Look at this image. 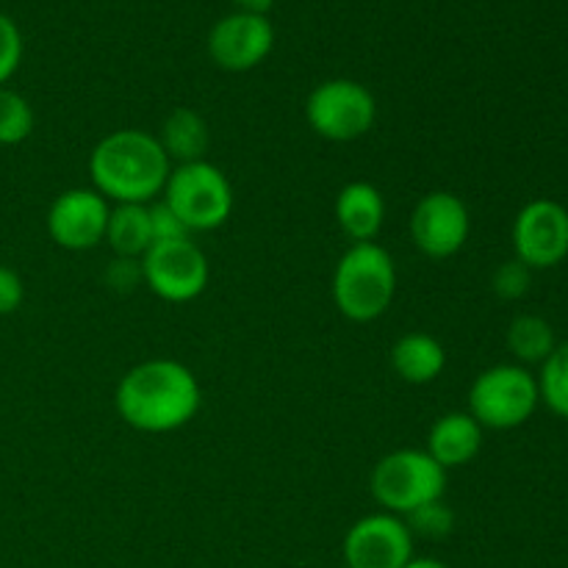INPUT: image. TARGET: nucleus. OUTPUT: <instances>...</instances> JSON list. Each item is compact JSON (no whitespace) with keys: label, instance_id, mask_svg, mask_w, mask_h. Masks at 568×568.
I'll use <instances>...</instances> for the list:
<instances>
[{"label":"nucleus","instance_id":"f257e3e1","mask_svg":"<svg viewBox=\"0 0 568 568\" xmlns=\"http://www.w3.org/2000/svg\"><path fill=\"white\" fill-rule=\"evenodd\" d=\"M203 392L186 364L150 358L128 369L114 392V408L128 427L150 436L175 433L197 416Z\"/></svg>","mask_w":568,"mask_h":568},{"label":"nucleus","instance_id":"f03ea898","mask_svg":"<svg viewBox=\"0 0 568 568\" xmlns=\"http://www.w3.org/2000/svg\"><path fill=\"white\" fill-rule=\"evenodd\" d=\"M172 161L153 133L142 128H120L100 139L89 153V175L94 192L111 205L153 203L166 186Z\"/></svg>","mask_w":568,"mask_h":568},{"label":"nucleus","instance_id":"7ed1b4c3","mask_svg":"<svg viewBox=\"0 0 568 568\" xmlns=\"http://www.w3.org/2000/svg\"><path fill=\"white\" fill-rule=\"evenodd\" d=\"M397 294V266L377 242L349 244L333 272V303L349 322H375L392 308Z\"/></svg>","mask_w":568,"mask_h":568},{"label":"nucleus","instance_id":"20e7f679","mask_svg":"<svg viewBox=\"0 0 568 568\" xmlns=\"http://www.w3.org/2000/svg\"><path fill=\"white\" fill-rule=\"evenodd\" d=\"M369 491L386 514L403 519L422 505L444 499L447 471L425 449H394L383 455L372 469Z\"/></svg>","mask_w":568,"mask_h":568},{"label":"nucleus","instance_id":"39448f33","mask_svg":"<svg viewBox=\"0 0 568 568\" xmlns=\"http://www.w3.org/2000/svg\"><path fill=\"white\" fill-rule=\"evenodd\" d=\"M161 200L175 211L189 233H209L225 225L233 214V186L211 161L172 166Z\"/></svg>","mask_w":568,"mask_h":568},{"label":"nucleus","instance_id":"423d86ee","mask_svg":"<svg viewBox=\"0 0 568 568\" xmlns=\"http://www.w3.org/2000/svg\"><path fill=\"white\" fill-rule=\"evenodd\" d=\"M536 375L521 364H497L480 372L469 388V416L483 430H516L536 414Z\"/></svg>","mask_w":568,"mask_h":568},{"label":"nucleus","instance_id":"0eeeda50","mask_svg":"<svg viewBox=\"0 0 568 568\" xmlns=\"http://www.w3.org/2000/svg\"><path fill=\"white\" fill-rule=\"evenodd\" d=\"M377 100L364 83L331 78L305 98V122L327 142H355L375 128Z\"/></svg>","mask_w":568,"mask_h":568},{"label":"nucleus","instance_id":"6e6552de","mask_svg":"<svg viewBox=\"0 0 568 568\" xmlns=\"http://www.w3.org/2000/svg\"><path fill=\"white\" fill-rule=\"evenodd\" d=\"M144 286L164 303H192L205 292L211 266L203 250L189 239L150 244L142 255Z\"/></svg>","mask_w":568,"mask_h":568},{"label":"nucleus","instance_id":"1a4fd4ad","mask_svg":"<svg viewBox=\"0 0 568 568\" xmlns=\"http://www.w3.org/2000/svg\"><path fill=\"white\" fill-rule=\"evenodd\" d=\"M410 242L425 258L447 261L469 242L471 216L464 200L447 189L427 192L410 211Z\"/></svg>","mask_w":568,"mask_h":568},{"label":"nucleus","instance_id":"9d476101","mask_svg":"<svg viewBox=\"0 0 568 568\" xmlns=\"http://www.w3.org/2000/svg\"><path fill=\"white\" fill-rule=\"evenodd\" d=\"M514 250L525 266L552 270L568 255V209L558 200H530L514 220Z\"/></svg>","mask_w":568,"mask_h":568},{"label":"nucleus","instance_id":"9b49d317","mask_svg":"<svg viewBox=\"0 0 568 568\" xmlns=\"http://www.w3.org/2000/svg\"><path fill=\"white\" fill-rule=\"evenodd\" d=\"M414 541L399 516L381 510L349 527L342 555L347 568H403L414 558Z\"/></svg>","mask_w":568,"mask_h":568},{"label":"nucleus","instance_id":"f8f14e48","mask_svg":"<svg viewBox=\"0 0 568 568\" xmlns=\"http://www.w3.org/2000/svg\"><path fill=\"white\" fill-rule=\"evenodd\" d=\"M111 203L94 189H67L50 203L48 233L61 250L87 253L105 242Z\"/></svg>","mask_w":568,"mask_h":568},{"label":"nucleus","instance_id":"ddd939ff","mask_svg":"<svg viewBox=\"0 0 568 568\" xmlns=\"http://www.w3.org/2000/svg\"><path fill=\"white\" fill-rule=\"evenodd\" d=\"M275 48V28L264 14L233 11L222 17L209 33V55L227 72H247L258 67Z\"/></svg>","mask_w":568,"mask_h":568},{"label":"nucleus","instance_id":"4468645a","mask_svg":"<svg viewBox=\"0 0 568 568\" xmlns=\"http://www.w3.org/2000/svg\"><path fill=\"white\" fill-rule=\"evenodd\" d=\"M483 449V427L469 416V410H453L433 422L427 433L425 453L442 466L444 471L460 469L471 464Z\"/></svg>","mask_w":568,"mask_h":568},{"label":"nucleus","instance_id":"2eb2a0df","mask_svg":"<svg viewBox=\"0 0 568 568\" xmlns=\"http://www.w3.org/2000/svg\"><path fill=\"white\" fill-rule=\"evenodd\" d=\"M336 222L353 244L375 242L386 222V200L369 181H349L336 197Z\"/></svg>","mask_w":568,"mask_h":568},{"label":"nucleus","instance_id":"dca6fc26","mask_svg":"<svg viewBox=\"0 0 568 568\" xmlns=\"http://www.w3.org/2000/svg\"><path fill=\"white\" fill-rule=\"evenodd\" d=\"M447 366V349L436 336L425 331L405 333L392 347V369L410 386H427L438 381Z\"/></svg>","mask_w":568,"mask_h":568},{"label":"nucleus","instance_id":"f3484780","mask_svg":"<svg viewBox=\"0 0 568 568\" xmlns=\"http://www.w3.org/2000/svg\"><path fill=\"white\" fill-rule=\"evenodd\" d=\"M155 139H159L166 159H170L175 166L192 164V161H203L211 148L209 122H205L194 109L170 111L164 125H161V133Z\"/></svg>","mask_w":568,"mask_h":568},{"label":"nucleus","instance_id":"a211bd4d","mask_svg":"<svg viewBox=\"0 0 568 568\" xmlns=\"http://www.w3.org/2000/svg\"><path fill=\"white\" fill-rule=\"evenodd\" d=\"M105 242L120 258H142L153 244L150 233V203H120L111 205Z\"/></svg>","mask_w":568,"mask_h":568},{"label":"nucleus","instance_id":"6ab92c4d","mask_svg":"<svg viewBox=\"0 0 568 568\" xmlns=\"http://www.w3.org/2000/svg\"><path fill=\"white\" fill-rule=\"evenodd\" d=\"M558 347L552 325L538 314H519L508 325V349L519 364H544Z\"/></svg>","mask_w":568,"mask_h":568},{"label":"nucleus","instance_id":"aec40b11","mask_svg":"<svg viewBox=\"0 0 568 568\" xmlns=\"http://www.w3.org/2000/svg\"><path fill=\"white\" fill-rule=\"evenodd\" d=\"M538 397L560 419H568V342L558 344L541 364V375L536 377Z\"/></svg>","mask_w":568,"mask_h":568},{"label":"nucleus","instance_id":"412c9836","mask_svg":"<svg viewBox=\"0 0 568 568\" xmlns=\"http://www.w3.org/2000/svg\"><path fill=\"white\" fill-rule=\"evenodd\" d=\"M37 116H33L31 103L20 92L9 87H0V144H22L33 133Z\"/></svg>","mask_w":568,"mask_h":568},{"label":"nucleus","instance_id":"4be33fe9","mask_svg":"<svg viewBox=\"0 0 568 568\" xmlns=\"http://www.w3.org/2000/svg\"><path fill=\"white\" fill-rule=\"evenodd\" d=\"M403 521L408 525L410 536L414 538H430V541H438V538H447L449 532L455 530V514L444 499H436V503H427L422 508H416L414 514L403 516Z\"/></svg>","mask_w":568,"mask_h":568},{"label":"nucleus","instance_id":"5701e85b","mask_svg":"<svg viewBox=\"0 0 568 568\" xmlns=\"http://www.w3.org/2000/svg\"><path fill=\"white\" fill-rule=\"evenodd\" d=\"M532 283V270L521 264L519 258H510L505 264H499L491 275V288L499 300H521L527 292H530Z\"/></svg>","mask_w":568,"mask_h":568},{"label":"nucleus","instance_id":"b1692460","mask_svg":"<svg viewBox=\"0 0 568 568\" xmlns=\"http://www.w3.org/2000/svg\"><path fill=\"white\" fill-rule=\"evenodd\" d=\"M22 61V33L9 14L0 11V87L9 83Z\"/></svg>","mask_w":568,"mask_h":568},{"label":"nucleus","instance_id":"393cba45","mask_svg":"<svg viewBox=\"0 0 568 568\" xmlns=\"http://www.w3.org/2000/svg\"><path fill=\"white\" fill-rule=\"evenodd\" d=\"M105 283L120 294L136 292L139 286H144L142 258H120V255H114V261L105 266Z\"/></svg>","mask_w":568,"mask_h":568},{"label":"nucleus","instance_id":"a878e982","mask_svg":"<svg viewBox=\"0 0 568 568\" xmlns=\"http://www.w3.org/2000/svg\"><path fill=\"white\" fill-rule=\"evenodd\" d=\"M150 233H153V244L155 242H175V239L192 236V233L183 227V222L175 216V211H172L164 200H155V203H150Z\"/></svg>","mask_w":568,"mask_h":568},{"label":"nucleus","instance_id":"bb28decb","mask_svg":"<svg viewBox=\"0 0 568 568\" xmlns=\"http://www.w3.org/2000/svg\"><path fill=\"white\" fill-rule=\"evenodd\" d=\"M26 300V286H22V277L17 275L11 266L0 264V316L14 314L17 308Z\"/></svg>","mask_w":568,"mask_h":568},{"label":"nucleus","instance_id":"cd10ccee","mask_svg":"<svg viewBox=\"0 0 568 568\" xmlns=\"http://www.w3.org/2000/svg\"><path fill=\"white\" fill-rule=\"evenodd\" d=\"M233 3H236L239 11H247V14H264L266 17V11L272 9V3H275V0H233Z\"/></svg>","mask_w":568,"mask_h":568},{"label":"nucleus","instance_id":"c85d7f7f","mask_svg":"<svg viewBox=\"0 0 568 568\" xmlns=\"http://www.w3.org/2000/svg\"><path fill=\"white\" fill-rule=\"evenodd\" d=\"M403 568H449L447 564H442V560H436V558H410L408 564H405Z\"/></svg>","mask_w":568,"mask_h":568}]
</instances>
